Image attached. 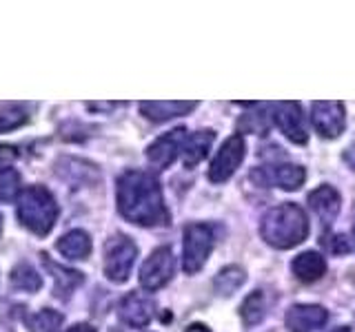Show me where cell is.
Segmentation results:
<instances>
[{
  "mask_svg": "<svg viewBox=\"0 0 355 332\" xmlns=\"http://www.w3.org/2000/svg\"><path fill=\"white\" fill-rule=\"evenodd\" d=\"M118 210L138 226H166L171 219L158 177L147 171H127L120 175Z\"/></svg>",
  "mask_w": 355,
  "mask_h": 332,
  "instance_id": "obj_1",
  "label": "cell"
},
{
  "mask_svg": "<svg viewBox=\"0 0 355 332\" xmlns=\"http://www.w3.org/2000/svg\"><path fill=\"white\" fill-rule=\"evenodd\" d=\"M264 241L273 248H293L302 243L309 235L306 213L297 204H280L266 210L260 224Z\"/></svg>",
  "mask_w": 355,
  "mask_h": 332,
  "instance_id": "obj_2",
  "label": "cell"
},
{
  "mask_svg": "<svg viewBox=\"0 0 355 332\" xmlns=\"http://www.w3.org/2000/svg\"><path fill=\"white\" fill-rule=\"evenodd\" d=\"M58 204H55L53 195L44 186L36 184L29 186L20 193L18 199V219L20 224L33 235L44 237L53 228L55 219H58Z\"/></svg>",
  "mask_w": 355,
  "mask_h": 332,
  "instance_id": "obj_3",
  "label": "cell"
},
{
  "mask_svg": "<svg viewBox=\"0 0 355 332\" xmlns=\"http://www.w3.org/2000/svg\"><path fill=\"white\" fill-rule=\"evenodd\" d=\"M218 239L216 224H189L184 228V250H182V266L184 273L193 275L205 266Z\"/></svg>",
  "mask_w": 355,
  "mask_h": 332,
  "instance_id": "obj_4",
  "label": "cell"
},
{
  "mask_svg": "<svg viewBox=\"0 0 355 332\" xmlns=\"http://www.w3.org/2000/svg\"><path fill=\"white\" fill-rule=\"evenodd\" d=\"M136 243L127 235H114L105 243V275L116 284L127 282L131 266L136 261Z\"/></svg>",
  "mask_w": 355,
  "mask_h": 332,
  "instance_id": "obj_5",
  "label": "cell"
},
{
  "mask_svg": "<svg viewBox=\"0 0 355 332\" xmlns=\"http://www.w3.org/2000/svg\"><path fill=\"white\" fill-rule=\"evenodd\" d=\"M173 270H175L173 252L164 246L155 248L140 268V286L149 293L158 290V288H162L164 284H169V279L173 277Z\"/></svg>",
  "mask_w": 355,
  "mask_h": 332,
  "instance_id": "obj_6",
  "label": "cell"
},
{
  "mask_svg": "<svg viewBox=\"0 0 355 332\" xmlns=\"http://www.w3.org/2000/svg\"><path fill=\"white\" fill-rule=\"evenodd\" d=\"M251 180L260 186H280L284 191H297L306 180V171L297 164H271L255 169Z\"/></svg>",
  "mask_w": 355,
  "mask_h": 332,
  "instance_id": "obj_7",
  "label": "cell"
},
{
  "mask_svg": "<svg viewBox=\"0 0 355 332\" xmlns=\"http://www.w3.org/2000/svg\"><path fill=\"white\" fill-rule=\"evenodd\" d=\"M244 140L240 136H231L225 140V144L220 147L218 155L211 162V169H209V180L216 182V184H222L227 182L229 177L236 173V169L242 164L244 160Z\"/></svg>",
  "mask_w": 355,
  "mask_h": 332,
  "instance_id": "obj_8",
  "label": "cell"
},
{
  "mask_svg": "<svg viewBox=\"0 0 355 332\" xmlns=\"http://www.w3.org/2000/svg\"><path fill=\"white\" fill-rule=\"evenodd\" d=\"M273 120H275L277 129H280L293 144H306L309 133H306V124H304L302 104L300 102L273 104Z\"/></svg>",
  "mask_w": 355,
  "mask_h": 332,
  "instance_id": "obj_9",
  "label": "cell"
},
{
  "mask_svg": "<svg viewBox=\"0 0 355 332\" xmlns=\"http://www.w3.org/2000/svg\"><path fill=\"white\" fill-rule=\"evenodd\" d=\"M187 129L184 127H178L169 133H164L158 140H155L151 147L147 149V158L153 166L158 169H166L175 162L178 155L182 153L184 149V142H187Z\"/></svg>",
  "mask_w": 355,
  "mask_h": 332,
  "instance_id": "obj_10",
  "label": "cell"
},
{
  "mask_svg": "<svg viewBox=\"0 0 355 332\" xmlns=\"http://www.w3.org/2000/svg\"><path fill=\"white\" fill-rule=\"evenodd\" d=\"M153 299L144 293H129L118 306V315L129 328H147L153 319Z\"/></svg>",
  "mask_w": 355,
  "mask_h": 332,
  "instance_id": "obj_11",
  "label": "cell"
},
{
  "mask_svg": "<svg viewBox=\"0 0 355 332\" xmlns=\"http://www.w3.org/2000/svg\"><path fill=\"white\" fill-rule=\"evenodd\" d=\"M313 127L322 138L333 140L344 131V104L342 102H315L313 111Z\"/></svg>",
  "mask_w": 355,
  "mask_h": 332,
  "instance_id": "obj_12",
  "label": "cell"
},
{
  "mask_svg": "<svg viewBox=\"0 0 355 332\" xmlns=\"http://www.w3.org/2000/svg\"><path fill=\"white\" fill-rule=\"evenodd\" d=\"M327 310L315 304H295L288 308V313L284 317L286 328L291 332H311L318 330L327 324Z\"/></svg>",
  "mask_w": 355,
  "mask_h": 332,
  "instance_id": "obj_13",
  "label": "cell"
},
{
  "mask_svg": "<svg viewBox=\"0 0 355 332\" xmlns=\"http://www.w3.org/2000/svg\"><path fill=\"white\" fill-rule=\"evenodd\" d=\"M340 204H342L340 193L329 184L315 188V191L309 195V206L315 210V215L322 219V224H327V226L338 217Z\"/></svg>",
  "mask_w": 355,
  "mask_h": 332,
  "instance_id": "obj_14",
  "label": "cell"
},
{
  "mask_svg": "<svg viewBox=\"0 0 355 332\" xmlns=\"http://www.w3.org/2000/svg\"><path fill=\"white\" fill-rule=\"evenodd\" d=\"M291 270H293V275L297 277L300 282L313 284L327 273V261H324V257H322L320 252L309 250V252L297 255V257L293 259V264H291Z\"/></svg>",
  "mask_w": 355,
  "mask_h": 332,
  "instance_id": "obj_15",
  "label": "cell"
},
{
  "mask_svg": "<svg viewBox=\"0 0 355 332\" xmlns=\"http://www.w3.org/2000/svg\"><path fill=\"white\" fill-rule=\"evenodd\" d=\"M216 140V133L211 129H205V131H198L193 136H189L187 142H184V149H182V162L187 169H193L196 164H200L207 153L211 149V144Z\"/></svg>",
  "mask_w": 355,
  "mask_h": 332,
  "instance_id": "obj_16",
  "label": "cell"
},
{
  "mask_svg": "<svg viewBox=\"0 0 355 332\" xmlns=\"http://www.w3.org/2000/svg\"><path fill=\"white\" fill-rule=\"evenodd\" d=\"M198 104L196 102H142L140 111L144 118H149L151 122H166L171 118L184 116L189 111H193Z\"/></svg>",
  "mask_w": 355,
  "mask_h": 332,
  "instance_id": "obj_17",
  "label": "cell"
},
{
  "mask_svg": "<svg viewBox=\"0 0 355 332\" xmlns=\"http://www.w3.org/2000/svg\"><path fill=\"white\" fill-rule=\"evenodd\" d=\"M42 264L47 266V270L51 273V277L55 279V293L60 297H67L69 293H73L78 286L83 284V273L71 270V268H64L60 264H53L47 255H42Z\"/></svg>",
  "mask_w": 355,
  "mask_h": 332,
  "instance_id": "obj_18",
  "label": "cell"
},
{
  "mask_svg": "<svg viewBox=\"0 0 355 332\" xmlns=\"http://www.w3.org/2000/svg\"><path fill=\"white\" fill-rule=\"evenodd\" d=\"M55 246H58V250L67 259H85L92 252V237L85 230H71L62 235Z\"/></svg>",
  "mask_w": 355,
  "mask_h": 332,
  "instance_id": "obj_19",
  "label": "cell"
},
{
  "mask_svg": "<svg viewBox=\"0 0 355 332\" xmlns=\"http://www.w3.org/2000/svg\"><path fill=\"white\" fill-rule=\"evenodd\" d=\"M247 282V273H244L240 266H227V268H222L216 279H214V286H216V293L222 295V297H229L238 290V288Z\"/></svg>",
  "mask_w": 355,
  "mask_h": 332,
  "instance_id": "obj_20",
  "label": "cell"
},
{
  "mask_svg": "<svg viewBox=\"0 0 355 332\" xmlns=\"http://www.w3.org/2000/svg\"><path fill=\"white\" fill-rule=\"evenodd\" d=\"M11 286L20 293H36L42 288V279L31 266L22 264V266H18V268H14V273H11Z\"/></svg>",
  "mask_w": 355,
  "mask_h": 332,
  "instance_id": "obj_21",
  "label": "cell"
},
{
  "mask_svg": "<svg viewBox=\"0 0 355 332\" xmlns=\"http://www.w3.org/2000/svg\"><path fill=\"white\" fill-rule=\"evenodd\" d=\"M240 317L244 321V326H258L264 319V295L262 290L251 293L240 306Z\"/></svg>",
  "mask_w": 355,
  "mask_h": 332,
  "instance_id": "obj_22",
  "label": "cell"
},
{
  "mask_svg": "<svg viewBox=\"0 0 355 332\" xmlns=\"http://www.w3.org/2000/svg\"><path fill=\"white\" fill-rule=\"evenodd\" d=\"M273 104H264L260 113H247L240 122L238 127L240 131H249V133H260V136H264L266 131H269V124H271V116L266 113V111H271Z\"/></svg>",
  "mask_w": 355,
  "mask_h": 332,
  "instance_id": "obj_23",
  "label": "cell"
},
{
  "mask_svg": "<svg viewBox=\"0 0 355 332\" xmlns=\"http://www.w3.org/2000/svg\"><path fill=\"white\" fill-rule=\"evenodd\" d=\"M20 193V175L14 169H0V202H14Z\"/></svg>",
  "mask_w": 355,
  "mask_h": 332,
  "instance_id": "obj_24",
  "label": "cell"
},
{
  "mask_svg": "<svg viewBox=\"0 0 355 332\" xmlns=\"http://www.w3.org/2000/svg\"><path fill=\"white\" fill-rule=\"evenodd\" d=\"M60 324H62V315L55 313V310H49V308L40 310V313H36L29 321L33 332H53Z\"/></svg>",
  "mask_w": 355,
  "mask_h": 332,
  "instance_id": "obj_25",
  "label": "cell"
},
{
  "mask_svg": "<svg viewBox=\"0 0 355 332\" xmlns=\"http://www.w3.org/2000/svg\"><path fill=\"white\" fill-rule=\"evenodd\" d=\"M322 246L333 255H342V252L353 250V243L349 241V237H344V235H324L322 237Z\"/></svg>",
  "mask_w": 355,
  "mask_h": 332,
  "instance_id": "obj_26",
  "label": "cell"
},
{
  "mask_svg": "<svg viewBox=\"0 0 355 332\" xmlns=\"http://www.w3.org/2000/svg\"><path fill=\"white\" fill-rule=\"evenodd\" d=\"M25 120H27V116L22 113V111H18V109L3 111V113H0V133H3V131H11V129H16L20 124H25Z\"/></svg>",
  "mask_w": 355,
  "mask_h": 332,
  "instance_id": "obj_27",
  "label": "cell"
},
{
  "mask_svg": "<svg viewBox=\"0 0 355 332\" xmlns=\"http://www.w3.org/2000/svg\"><path fill=\"white\" fill-rule=\"evenodd\" d=\"M18 155V149L14 147H0V162H11Z\"/></svg>",
  "mask_w": 355,
  "mask_h": 332,
  "instance_id": "obj_28",
  "label": "cell"
},
{
  "mask_svg": "<svg viewBox=\"0 0 355 332\" xmlns=\"http://www.w3.org/2000/svg\"><path fill=\"white\" fill-rule=\"evenodd\" d=\"M344 162H347V164L351 166V169L355 171V142L351 144V147H349L347 151H344Z\"/></svg>",
  "mask_w": 355,
  "mask_h": 332,
  "instance_id": "obj_29",
  "label": "cell"
},
{
  "mask_svg": "<svg viewBox=\"0 0 355 332\" xmlns=\"http://www.w3.org/2000/svg\"><path fill=\"white\" fill-rule=\"evenodd\" d=\"M67 332H96L92 326H87V324H78V326H71Z\"/></svg>",
  "mask_w": 355,
  "mask_h": 332,
  "instance_id": "obj_30",
  "label": "cell"
},
{
  "mask_svg": "<svg viewBox=\"0 0 355 332\" xmlns=\"http://www.w3.org/2000/svg\"><path fill=\"white\" fill-rule=\"evenodd\" d=\"M114 107H118V104H116V102H107V104H98V102H92V104H87V109H105V111L114 109Z\"/></svg>",
  "mask_w": 355,
  "mask_h": 332,
  "instance_id": "obj_31",
  "label": "cell"
},
{
  "mask_svg": "<svg viewBox=\"0 0 355 332\" xmlns=\"http://www.w3.org/2000/svg\"><path fill=\"white\" fill-rule=\"evenodd\" d=\"M184 332H211V330L207 326H202V324H191Z\"/></svg>",
  "mask_w": 355,
  "mask_h": 332,
  "instance_id": "obj_32",
  "label": "cell"
},
{
  "mask_svg": "<svg viewBox=\"0 0 355 332\" xmlns=\"http://www.w3.org/2000/svg\"><path fill=\"white\" fill-rule=\"evenodd\" d=\"M333 332H351L349 328H338V330H333Z\"/></svg>",
  "mask_w": 355,
  "mask_h": 332,
  "instance_id": "obj_33",
  "label": "cell"
},
{
  "mask_svg": "<svg viewBox=\"0 0 355 332\" xmlns=\"http://www.w3.org/2000/svg\"><path fill=\"white\" fill-rule=\"evenodd\" d=\"M0 230H3V217H0Z\"/></svg>",
  "mask_w": 355,
  "mask_h": 332,
  "instance_id": "obj_34",
  "label": "cell"
}]
</instances>
